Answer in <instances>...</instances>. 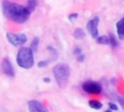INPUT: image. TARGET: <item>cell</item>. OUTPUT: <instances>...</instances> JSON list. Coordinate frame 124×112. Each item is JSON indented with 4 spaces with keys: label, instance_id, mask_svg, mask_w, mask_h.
Masks as SVG:
<instances>
[{
    "label": "cell",
    "instance_id": "8992f818",
    "mask_svg": "<svg viewBox=\"0 0 124 112\" xmlns=\"http://www.w3.org/2000/svg\"><path fill=\"white\" fill-rule=\"evenodd\" d=\"M99 23V18L96 16L91 20H90L86 26L87 30L90 35L93 38H98L99 37V31H98V25Z\"/></svg>",
    "mask_w": 124,
    "mask_h": 112
},
{
    "label": "cell",
    "instance_id": "9a60e30c",
    "mask_svg": "<svg viewBox=\"0 0 124 112\" xmlns=\"http://www.w3.org/2000/svg\"><path fill=\"white\" fill-rule=\"evenodd\" d=\"M108 37H109V44H111L112 47H116L117 46V44H118V42H117L115 36L113 35L112 34H110Z\"/></svg>",
    "mask_w": 124,
    "mask_h": 112
},
{
    "label": "cell",
    "instance_id": "3957f363",
    "mask_svg": "<svg viewBox=\"0 0 124 112\" xmlns=\"http://www.w3.org/2000/svg\"><path fill=\"white\" fill-rule=\"evenodd\" d=\"M17 64L25 69H29L34 66V53L29 47H23L19 49L16 56Z\"/></svg>",
    "mask_w": 124,
    "mask_h": 112
},
{
    "label": "cell",
    "instance_id": "2e32d148",
    "mask_svg": "<svg viewBox=\"0 0 124 112\" xmlns=\"http://www.w3.org/2000/svg\"><path fill=\"white\" fill-rule=\"evenodd\" d=\"M96 42L100 44H109V37L107 36H99L96 39Z\"/></svg>",
    "mask_w": 124,
    "mask_h": 112
},
{
    "label": "cell",
    "instance_id": "5bb4252c",
    "mask_svg": "<svg viewBox=\"0 0 124 112\" xmlns=\"http://www.w3.org/2000/svg\"><path fill=\"white\" fill-rule=\"evenodd\" d=\"M88 105L91 108L96 109V110H99L102 108L103 105L101 102L95 100H91L88 102Z\"/></svg>",
    "mask_w": 124,
    "mask_h": 112
},
{
    "label": "cell",
    "instance_id": "d6986e66",
    "mask_svg": "<svg viewBox=\"0 0 124 112\" xmlns=\"http://www.w3.org/2000/svg\"><path fill=\"white\" fill-rule=\"evenodd\" d=\"M85 56L83 54H80V55H78V57H77V61L80 63L83 62L85 61Z\"/></svg>",
    "mask_w": 124,
    "mask_h": 112
},
{
    "label": "cell",
    "instance_id": "6da1fadb",
    "mask_svg": "<svg viewBox=\"0 0 124 112\" xmlns=\"http://www.w3.org/2000/svg\"><path fill=\"white\" fill-rule=\"evenodd\" d=\"M2 10L4 15L10 21L16 23H24L30 18L31 13L19 4L10 1H3L2 3Z\"/></svg>",
    "mask_w": 124,
    "mask_h": 112
},
{
    "label": "cell",
    "instance_id": "30bf717a",
    "mask_svg": "<svg viewBox=\"0 0 124 112\" xmlns=\"http://www.w3.org/2000/svg\"><path fill=\"white\" fill-rule=\"evenodd\" d=\"M73 36L78 40H82L85 37V32L81 28H77L74 30Z\"/></svg>",
    "mask_w": 124,
    "mask_h": 112
},
{
    "label": "cell",
    "instance_id": "ffe728a7",
    "mask_svg": "<svg viewBox=\"0 0 124 112\" xmlns=\"http://www.w3.org/2000/svg\"><path fill=\"white\" fill-rule=\"evenodd\" d=\"M74 53L75 55H79L82 54V49L80 47H78V46L75 47V49H74Z\"/></svg>",
    "mask_w": 124,
    "mask_h": 112
},
{
    "label": "cell",
    "instance_id": "7c38bea8",
    "mask_svg": "<svg viewBox=\"0 0 124 112\" xmlns=\"http://www.w3.org/2000/svg\"><path fill=\"white\" fill-rule=\"evenodd\" d=\"M47 49L51 53V58H50V59H49L50 62L55 61L58 58V53L57 50L52 46H47Z\"/></svg>",
    "mask_w": 124,
    "mask_h": 112
},
{
    "label": "cell",
    "instance_id": "5b68a950",
    "mask_svg": "<svg viewBox=\"0 0 124 112\" xmlns=\"http://www.w3.org/2000/svg\"><path fill=\"white\" fill-rule=\"evenodd\" d=\"M83 90L88 94L98 95L102 91V87L101 84L97 82L93 81H86L82 84Z\"/></svg>",
    "mask_w": 124,
    "mask_h": 112
},
{
    "label": "cell",
    "instance_id": "7402d4cb",
    "mask_svg": "<svg viewBox=\"0 0 124 112\" xmlns=\"http://www.w3.org/2000/svg\"><path fill=\"white\" fill-rule=\"evenodd\" d=\"M43 82H44L45 83H50L51 79H50L49 77H44V78H43Z\"/></svg>",
    "mask_w": 124,
    "mask_h": 112
},
{
    "label": "cell",
    "instance_id": "44dd1931",
    "mask_svg": "<svg viewBox=\"0 0 124 112\" xmlns=\"http://www.w3.org/2000/svg\"><path fill=\"white\" fill-rule=\"evenodd\" d=\"M109 106L110 108V110H115V111H117L118 110V107L117 106L116 104L112 103H109Z\"/></svg>",
    "mask_w": 124,
    "mask_h": 112
},
{
    "label": "cell",
    "instance_id": "603a6c76",
    "mask_svg": "<svg viewBox=\"0 0 124 112\" xmlns=\"http://www.w3.org/2000/svg\"><path fill=\"white\" fill-rule=\"evenodd\" d=\"M104 112H112V110H110V109H109V110L108 109V110H106Z\"/></svg>",
    "mask_w": 124,
    "mask_h": 112
},
{
    "label": "cell",
    "instance_id": "7a4b0ae2",
    "mask_svg": "<svg viewBox=\"0 0 124 112\" xmlns=\"http://www.w3.org/2000/svg\"><path fill=\"white\" fill-rule=\"evenodd\" d=\"M53 74L58 86L61 89L67 87L71 74L70 69L67 64L64 63H58L53 67Z\"/></svg>",
    "mask_w": 124,
    "mask_h": 112
},
{
    "label": "cell",
    "instance_id": "ba28073f",
    "mask_svg": "<svg viewBox=\"0 0 124 112\" xmlns=\"http://www.w3.org/2000/svg\"><path fill=\"white\" fill-rule=\"evenodd\" d=\"M28 110L29 112H49L46 107L37 100H31L28 102Z\"/></svg>",
    "mask_w": 124,
    "mask_h": 112
},
{
    "label": "cell",
    "instance_id": "9c48e42d",
    "mask_svg": "<svg viewBox=\"0 0 124 112\" xmlns=\"http://www.w3.org/2000/svg\"><path fill=\"white\" fill-rule=\"evenodd\" d=\"M116 28L119 39H124V16L116 23Z\"/></svg>",
    "mask_w": 124,
    "mask_h": 112
},
{
    "label": "cell",
    "instance_id": "ac0fdd59",
    "mask_svg": "<svg viewBox=\"0 0 124 112\" xmlns=\"http://www.w3.org/2000/svg\"><path fill=\"white\" fill-rule=\"evenodd\" d=\"M78 18V14L75 13L70 14V15H69V17H68V19H69V21H70L71 23H74V22H75V21H77Z\"/></svg>",
    "mask_w": 124,
    "mask_h": 112
},
{
    "label": "cell",
    "instance_id": "e0dca14e",
    "mask_svg": "<svg viewBox=\"0 0 124 112\" xmlns=\"http://www.w3.org/2000/svg\"><path fill=\"white\" fill-rule=\"evenodd\" d=\"M50 61L49 60H43V61H39L37 63V66L39 68H45L47 66V65L49 64Z\"/></svg>",
    "mask_w": 124,
    "mask_h": 112
},
{
    "label": "cell",
    "instance_id": "4fadbf2b",
    "mask_svg": "<svg viewBox=\"0 0 124 112\" xmlns=\"http://www.w3.org/2000/svg\"><path fill=\"white\" fill-rule=\"evenodd\" d=\"M37 5V1H35V0H30V1H28L26 8L30 13H31L35 10Z\"/></svg>",
    "mask_w": 124,
    "mask_h": 112
},
{
    "label": "cell",
    "instance_id": "277c9868",
    "mask_svg": "<svg viewBox=\"0 0 124 112\" xmlns=\"http://www.w3.org/2000/svg\"><path fill=\"white\" fill-rule=\"evenodd\" d=\"M6 37L9 43L16 47L23 45L27 41V37L26 34L22 33L15 34V33L8 32L6 34Z\"/></svg>",
    "mask_w": 124,
    "mask_h": 112
},
{
    "label": "cell",
    "instance_id": "8fae6325",
    "mask_svg": "<svg viewBox=\"0 0 124 112\" xmlns=\"http://www.w3.org/2000/svg\"><path fill=\"white\" fill-rule=\"evenodd\" d=\"M39 44V38L38 36H35L33 39V40L31 41V44H30V47H29L33 53H36L37 52Z\"/></svg>",
    "mask_w": 124,
    "mask_h": 112
},
{
    "label": "cell",
    "instance_id": "52a82bcc",
    "mask_svg": "<svg viewBox=\"0 0 124 112\" xmlns=\"http://www.w3.org/2000/svg\"><path fill=\"white\" fill-rule=\"evenodd\" d=\"M1 69L2 72L8 77H10V78H13L16 75L15 73V69L14 67L12 64V63L10 62V61L8 58H4L2 60V65H1Z\"/></svg>",
    "mask_w": 124,
    "mask_h": 112
}]
</instances>
